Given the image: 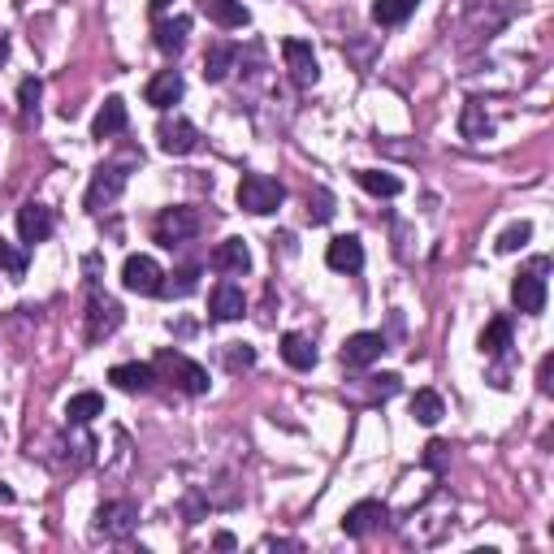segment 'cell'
Listing matches in <instances>:
<instances>
[{"label":"cell","mask_w":554,"mask_h":554,"mask_svg":"<svg viewBox=\"0 0 554 554\" xmlns=\"http://www.w3.org/2000/svg\"><path fill=\"white\" fill-rule=\"evenodd\" d=\"M109 381L126 394H148L156 386V368L152 364H117V368H109Z\"/></svg>","instance_id":"obj_17"},{"label":"cell","mask_w":554,"mask_h":554,"mask_svg":"<svg viewBox=\"0 0 554 554\" xmlns=\"http://www.w3.org/2000/svg\"><path fill=\"white\" fill-rule=\"evenodd\" d=\"M208 265H213L217 273L243 277L247 269H252V252H247L243 239H221V243L213 247V256H208Z\"/></svg>","instance_id":"obj_15"},{"label":"cell","mask_w":554,"mask_h":554,"mask_svg":"<svg viewBox=\"0 0 554 554\" xmlns=\"http://www.w3.org/2000/svg\"><path fill=\"white\" fill-rule=\"evenodd\" d=\"M386 520H390L386 503H377V498H364V503H355L347 516H342V533H347V537H368V533L386 529Z\"/></svg>","instance_id":"obj_11"},{"label":"cell","mask_w":554,"mask_h":554,"mask_svg":"<svg viewBox=\"0 0 554 554\" xmlns=\"http://www.w3.org/2000/svg\"><path fill=\"white\" fill-rule=\"evenodd\" d=\"M282 200H286V187L277 178H269V174H243V182H239V208H243V213L269 217V213L282 208Z\"/></svg>","instance_id":"obj_3"},{"label":"cell","mask_w":554,"mask_h":554,"mask_svg":"<svg viewBox=\"0 0 554 554\" xmlns=\"http://www.w3.org/2000/svg\"><path fill=\"white\" fill-rule=\"evenodd\" d=\"M208 312H213V321H239V316L247 312L243 290L234 286V282H217L213 299H208Z\"/></svg>","instance_id":"obj_18"},{"label":"cell","mask_w":554,"mask_h":554,"mask_svg":"<svg viewBox=\"0 0 554 554\" xmlns=\"http://www.w3.org/2000/svg\"><path fill=\"white\" fill-rule=\"evenodd\" d=\"M135 524H139V507L130 503V498H117V503H104L96 511V533L113 537V542H122V537L135 533Z\"/></svg>","instance_id":"obj_8"},{"label":"cell","mask_w":554,"mask_h":554,"mask_svg":"<svg viewBox=\"0 0 554 554\" xmlns=\"http://www.w3.org/2000/svg\"><path fill=\"white\" fill-rule=\"evenodd\" d=\"M126 182H130V161H113V165H100L96 169V178H91V187H87V213H100V208H109L117 195L126 191Z\"/></svg>","instance_id":"obj_6"},{"label":"cell","mask_w":554,"mask_h":554,"mask_svg":"<svg viewBox=\"0 0 554 554\" xmlns=\"http://www.w3.org/2000/svg\"><path fill=\"white\" fill-rule=\"evenodd\" d=\"M161 282H165V273L152 256H126L122 286L130 290V295H161Z\"/></svg>","instance_id":"obj_9"},{"label":"cell","mask_w":554,"mask_h":554,"mask_svg":"<svg viewBox=\"0 0 554 554\" xmlns=\"http://www.w3.org/2000/svg\"><path fill=\"white\" fill-rule=\"evenodd\" d=\"M252 364H256V347H247V342H230V351H226L230 373H243V368H252Z\"/></svg>","instance_id":"obj_35"},{"label":"cell","mask_w":554,"mask_h":554,"mask_svg":"<svg viewBox=\"0 0 554 554\" xmlns=\"http://www.w3.org/2000/svg\"><path fill=\"white\" fill-rule=\"evenodd\" d=\"M368 381H373V394H381V399L399 394V377H394V373H381V377H368Z\"/></svg>","instance_id":"obj_37"},{"label":"cell","mask_w":554,"mask_h":554,"mask_svg":"<svg viewBox=\"0 0 554 554\" xmlns=\"http://www.w3.org/2000/svg\"><path fill=\"white\" fill-rule=\"evenodd\" d=\"M546 269H550V260L537 256L516 273V282H511V303H516L524 316H542L546 312Z\"/></svg>","instance_id":"obj_2"},{"label":"cell","mask_w":554,"mask_h":554,"mask_svg":"<svg viewBox=\"0 0 554 554\" xmlns=\"http://www.w3.org/2000/svg\"><path fill=\"white\" fill-rule=\"evenodd\" d=\"M156 139H161L165 156H191L195 148H200V130H195V122L182 117V113H174V117L165 113L161 126H156Z\"/></svg>","instance_id":"obj_7"},{"label":"cell","mask_w":554,"mask_h":554,"mask_svg":"<svg viewBox=\"0 0 554 554\" xmlns=\"http://www.w3.org/2000/svg\"><path fill=\"white\" fill-rule=\"evenodd\" d=\"M325 265L334 273H360L364 269V243L355 239V234H338V239L325 247Z\"/></svg>","instance_id":"obj_13"},{"label":"cell","mask_w":554,"mask_h":554,"mask_svg":"<svg viewBox=\"0 0 554 554\" xmlns=\"http://www.w3.org/2000/svg\"><path fill=\"white\" fill-rule=\"evenodd\" d=\"M282 61H286V70H290V78H295L299 87H316L321 65H316L312 44H303V39H282Z\"/></svg>","instance_id":"obj_10"},{"label":"cell","mask_w":554,"mask_h":554,"mask_svg":"<svg viewBox=\"0 0 554 554\" xmlns=\"http://www.w3.org/2000/svg\"><path fill=\"white\" fill-rule=\"evenodd\" d=\"M234 61H239V48H234V44H226V39L208 44V52H204V78H208V83H226L230 70H234Z\"/></svg>","instance_id":"obj_21"},{"label":"cell","mask_w":554,"mask_h":554,"mask_svg":"<svg viewBox=\"0 0 554 554\" xmlns=\"http://www.w3.org/2000/svg\"><path fill=\"white\" fill-rule=\"evenodd\" d=\"M282 360H286L290 368H299V373L316 368V347H312V338H303V334H282Z\"/></svg>","instance_id":"obj_26"},{"label":"cell","mask_w":554,"mask_h":554,"mask_svg":"<svg viewBox=\"0 0 554 554\" xmlns=\"http://www.w3.org/2000/svg\"><path fill=\"white\" fill-rule=\"evenodd\" d=\"M529 239H533V226L529 221H516V226H507L503 234H498V252H520Z\"/></svg>","instance_id":"obj_33"},{"label":"cell","mask_w":554,"mask_h":554,"mask_svg":"<svg viewBox=\"0 0 554 554\" xmlns=\"http://www.w3.org/2000/svg\"><path fill=\"white\" fill-rule=\"evenodd\" d=\"M308 217L316 221V226H325V221L334 217V195H329L325 187H316V191L308 195Z\"/></svg>","instance_id":"obj_34"},{"label":"cell","mask_w":554,"mask_h":554,"mask_svg":"<svg viewBox=\"0 0 554 554\" xmlns=\"http://www.w3.org/2000/svg\"><path fill=\"white\" fill-rule=\"evenodd\" d=\"M126 122H130V113H126V100H122V96H109V100H104V109L96 113V122H91V135H96V139L104 143V139L122 135V130H126Z\"/></svg>","instance_id":"obj_19"},{"label":"cell","mask_w":554,"mask_h":554,"mask_svg":"<svg viewBox=\"0 0 554 554\" xmlns=\"http://www.w3.org/2000/svg\"><path fill=\"white\" fill-rule=\"evenodd\" d=\"M52 226H57V217H52L48 204H22L18 208V239L22 243H48L52 239Z\"/></svg>","instance_id":"obj_12"},{"label":"cell","mask_w":554,"mask_h":554,"mask_svg":"<svg viewBox=\"0 0 554 554\" xmlns=\"http://www.w3.org/2000/svg\"><path fill=\"white\" fill-rule=\"evenodd\" d=\"M117 325H122V303L109 299L96 282H91L87 286V338L104 342L109 334H117Z\"/></svg>","instance_id":"obj_5"},{"label":"cell","mask_w":554,"mask_h":554,"mask_svg":"<svg viewBox=\"0 0 554 554\" xmlns=\"http://www.w3.org/2000/svg\"><path fill=\"white\" fill-rule=\"evenodd\" d=\"M195 286H200V269H178V273H169V282H161V295L187 299Z\"/></svg>","instance_id":"obj_31"},{"label":"cell","mask_w":554,"mask_h":554,"mask_svg":"<svg viewBox=\"0 0 554 554\" xmlns=\"http://www.w3.org/2000/svg\"><path fill=\"white\" fill-rule=\"evenodd\" d=\"M412 416L420 420V425H438V420L446 416V412H442V394L416 390V394H412Z\"/></svg>","instance_id":"obj_29"},{"label":"cell","mask_w":554,"mask_h":554,"mask_svg":"<svg viewBox=\"0 0 554 554\" xmlns=\"http://www.w3.org/2000/svg\"><path fill=\"white\" fill-rule=\"evenodd\" d=\"M213 546H217V550H234V537H230V533H217Z\"/></svg>","instance_id":"obj_40"},{"label":"cell","mask_w":554,"mask_h":554,"mask_svg":"<svg viewBox=\"0 0 554 554\" xmlns=\"http://www.w3.org/2000/svg\"><path fill=\"white\" fill-rule=\"evenodd\" d=\"M200 13L208 22H217L221 31H243V26L252 22V13H247L243 0H200Z\"/></svg>","instance_id":"obj_16"},{"label":"cell","mask_w":554,"mask_h":554,"mask_svg":"<svg viewBox=\"0 0 554 554\" xmlns=\"http://www.w3.org/2000/svg\"><path fill=\"white\" fill-rule=\"evenodd\" d=\"M355 182H360L368 195H377V200H394V195L403 191V182L394 178V174H381V169H360V174H355Z\"/></svg>","instance_id":"obj_28"},{"label":"cell","mask_w":554,"mask_h":554,"mask_svg":"<svg viewBox=\"0 0 554 554\" xmlns=\"http://www.w3.org/2000/svg\"><path fill=\"white\" fill-rule=\"evenodd\" d=\"M459 135L472 139V143H481V139L494 135V122H490V113H485L481 100H468L464 104V117H459Z\"/></svg>","instance_id":"obj_23"},{"label":"cell","mask_w":554,"mask_h":554,"mask_svg":"<svg viewBox=\"0 0 554 554\" xmlns=\"http://www.w3.org/2000/svg\"><path fill=\"white\" fill-rule=\"evenodd\" d=\"M381 351H386V338L360 329V334H351L347 342H342V364H347V368H368L373 360H381Z\"/></svg>","instance_id":"obj_14"},{"label":"cell","mask_w":554,"mask_h":554,"mask_svg":"<svg viewBox=\"0 0 554 554\" xmlns=\"http://www.w3.org/2000/svg\"><path fill=\"white\" fill-rule=\"evenodd\" d=\"M425 464H429L433 472H442V468H446V442L433 438V442L425 446Z\"/></svg>","instance_id":"obj_36"},{"label":"cell","mask_w":554,"mask_h":554,"mask_svg":"<svg viewBox=\"0 0 554 554\" xmlns=\"http://www.w3.org/2000/svg\"><path fill=\"white\" fill-rule=\"evenodd\" d=\"M550 364H554V360L546 355V360H542V390H546V394H550Z\"/></svg>","instance_id":"obj_38"},{"label":"cell","mask_w":554,"mask_h":554,"mask_svg":"<svg viewBox=\"0 0 554 554\" xmlns=\"http://www.w3.org/2000/svg\"><path fill=\"white\" fill-rule=\"evenodd\" d=\"M152 368H156V377H165L169 386H178L182 394H208V386H213V381H208V368L187 360L182 351H161Z\"/></svg>","instance_id":"obj_1"},{"label":"cell","mask_w":554,"mask_h":554,"mask_svg":"<svg viewBox=\"0 0 554 554\" xmlns=\"http://www.w3.org/2000/svg\"><path fill=\"white\" fill-rule=\"evenodd\" d=\"M9 61V31H0V65Z\"/></svg>","instance_id":"obj_39"},{"label":"cell","mask_w":554,"mask_h":554,"mask_svg":"<svg viewBox=\"0 0 554 554\" xmlns=\"http://www.w3.org/2000/svg\"><path fill=\"white\" fill-rule=\"evenodd\" d=\"M96 416H104V399L96 390H83V394H74L70 403H65V420H70L74 429H83V425H91Z\"/></svg>","instance_id":"obj_24"},{"label":"cell","mask_w":554,"mask_h":554,"mask_svg":"<svg viewBox=\"0 0 554 554\" xmlns=\"http://www.w3.org/2000/svg\"><path fill=\"white\" fill-rule=\"evenodd\" d=\"M0 273H5L9 282H22L26 277V252H18V247L5 239H0Z\"/></svg>","instance_id":"obj_32"},{"label":"cell","mask_w":554,"mask_h":554,"mask_svg":"<svg viewBox=\"0 0 554 554\" xmlns=\"http://www.w3.org/2000/svg\"><path fill=\"white\" fill-rule=\"evenodd\" d=\"M182 91H187V83H182V74L178 70H161L148 83V91H143V96H148V104H156V109H169V104H178L182 100Z\"/></svg>","instance_id":"obj_20"},{"label":"cell","mask_w":554,"mask_h":554,"mask_svg":"<svg viewBox=\"0 0 554 554\" xmlns=\"http://www.w3.org/2000/svg\"><path fill=\"white\" fill-rule=\"evenodd\" d=\"M200 226H204V221H200V213H195V208H165V213L156 217L152 234H156V243L174 252V247L191 243L195 234H200Z\"/></svg>","instance_id":"obj_4"},{"label":"cell","mask_w":554,"mask_h":554,"mask_svg":"<svg viewBox=\"0 0 554 554\" xmlns=\"http://www.w3.org/2000/svg\"><path fill=\"white\" fill-rule=\"evenodd\" d=\"M507 351H511V321H507V316H494V321L481 329V355L503 360Z\"/></svg>","instance_id":"obj_25"},{"label":"cell","mask_w":554,"mask_h":554,"mask_svg":"<svg viewBox=\"0 0 554 554\" xmlns=\"http://www.w3.org/2000/svg\"><path fill=\"white\" fill-rule=\"evenodd\" d=\"M187 35H191V18H169V22H156V48L165 52V57H178L182 44H187Z\"/></svg>","instance_id":"obj_22"},{"label":"cell","mask_w":554,"mask_h":554,"mask_svg":"<svg viewBox=\"0 0 554 554\" xmlns=\"http://www.w3.org/2000/svg\"><path fill=\"white\" fill-rule=\"evenodd\" d=\"M169 5H174V0H152V13H165Z\"/></svg>","instance_id":"obj_42"},{"label":"cell","mask_w":554,"mask_h":554,"mask_svg":"<svg viewBox=\"0 0 554 554\" xmlns=\"http://www.w3.org/2000/svg\"><path fill=\"white\" fill-rule=\"evenodd\" d=\"M420 9V0H373V22L377 26H403Z\"/></svg>","instance_id":"obj_27"},{"label":"cell","mask_w":554,"mask_h":554,"mask_svg":"<svg viewBox=\"0 0 554 554\" xmlns=\"http://www.w3.org/2000/svg\"><path fill=\"white\" fill-rule=\"evenodd\" d=\"M39 96H44V83H39V78H22V87H18V109H22V122H26V126L39 122Z\"/></svg>","instance_id":"obj_30"},{"label":"cell","mask_w":554,"mask_h":554,"mask_svg":"<svg viewBox=\"0 0 554 554\" xmlns=\"http://www.w3.org/2000/svg\"><path fill=\"white\" fill-rule=\"evenodd\" d=\"M0 503H13V490H9L5 481H0Z\"/></svg>","instance_id":"obj_41"}]
</instances>
